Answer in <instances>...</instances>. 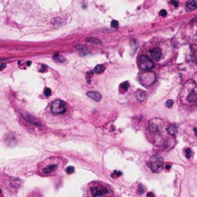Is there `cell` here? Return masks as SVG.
<instances>
[{
    "mask_svg": "<svg viewBox=\"0 0 197 197\" xmlns=\"http://www.w3.org/2000/svg\"><path fill=\"white\" fill-rule=\"evenodd\" d=\"M148 164L153 173H159L163 169V159L159 155H153L150 157Z\"/></svg>",
    "mask_w": 197,
    "mask_h": 197,
    "instance_id": "obj_1",
    "label": "cell"
},
{
    "mask_svg": "<svg viewBox=\"0 0 197 197\" xmlns=\"http://www.w3.org/2000/svg\"><path fill=\"white\" fill-rule=\"evenodd\" d=\"M138 66L140 70L147 71L154 67L153 61L145 55H141L138 57Z\"/></svg>",
    "mask_w": 197,
    "mask_h": 197,
    "instance_id": "obj_2",
    "label": "cell"
},
{
    "mask_svg": "<svg viewBox=\"0 0 197 197\" xmlns=\"http://www.w3.org/2000/svg\"><path fill=\"white\" fill-rule=\"evenodd\" d=\"M156 80V75L153 72L144 71L139 75V82L144 86L151 85Z\"/></svg>",
    "mask_w": 197,
    "mask_h": 197,
    "instance_id": "obj_3",
    "label": "cell"
},
{
    "mask_svg": "<svg viewBox=\"0 0 197 197\" xmlns=\"http://www.w3.org/2000/svg\"><path fill=\"white\" fill-rule=\"evenodd\" d=\"M51 111L53 114L59 115L63 114L66 112L65 102L62 100H55L52 102L51 105Z\"/></svg>",
    "mask_w": 197,
    "mask_h": 197,
    "instance_id": "obj_4",
    "label": "cell"
},
{
    "mask_svg": "<svg viewBox=\"0 0 197 197\" xmlns=\"http://www.w3.org/2000/svg\"><path fill=\"white\" fill-rule=\"evenodd\" d=\"M90 192H91V194L93 197H97V196H100V195H102L105 193L108 192V190L107 189L105 188H102V189H99V187H92L91 189H90Z\"/></svg>",
    "mask_w": 197,
    "mask_h": 197,
    "instance_id": "obj_5",
    "label": "cell"
},
{
    "mask_svg": "<svg viewBox=\"0 0 197 197\" xmlns=\"http://www.w3.org/2000/svg\"><path fill=\"white\" fill-rule=\"evenodd\" d=\"M149 55L151 56V59H153L155 61H159L162 56L161 50L159 48H154L149 50Z\"/></svg>",
    "mask_w": 197,
    "mask_h": 197,
    "instance_id": "obj_6",
    "label": "cell"
},
{
    "mask_svg": "<svg viewBox=\"0 0 197 197\" xmlns=\"http://www.w3.org/2000/svg\"><path fill=\"white\" fill-rule=\"evenodd\" d=\"M57 165L56 164H54V163H49V164H46L43 168H42V173H45V174H49L54 171L56 170V169H57Z\"/></svg>",
    "mask_w": 197,
    "mask_h": 197,
    "instance_id": "obj_7",
    "label": "cell"
},
{
    "mask_svg": "<svg viewBox=\"0 0 197 197\" xmlns=\"http://www.w3.org/2000/svg\"><path fill=\"white\" fill-rule=\"evenodd\" d=\"M22 116H23V118H24L25 120H27L28 122H29L30 123H32V124H33V125H35V126H40L42 125L41 123L39 122V120H38V119H37L36 118H35L34 116H30V115H29V114H27V113H22Z\"/></svg>",
    "mask_w": 197,
    "mask_h": 197,
    "instance_id": "obj_8",
    "label": "cell"
},
{
    "mask_svg": "<svg viewBox=\"0 0 197 197\" xmlns=\"http://www.w3.org/2000/svg\"><path fill=\"white\" fill-rule=\"evenodd\" d=\"M87 96L90 99H92L93 100L96 101V102H99L102 99V96L98 92H95V91H90L86 93Z\"/></svg>",
    "mask_w": 197,
    "mask_h": 197,
    "instance_id": "obj_9",
    "label": "cell"
},
{
    "mask_svg": "<svg viewBox=\"0 0 197 197\" xmlns=\"http://www.w3.org/2000/svg\"><path fill=\"white\" fill-rule=\"evenodd\" d=\"M197 9V2L194 0H189L186 3V11L192 12Z\"/></svg>",
    "mask_w": 197,
    "mask_h": 197,
    "instance_id": "obj_10",
    "label": "cell"
},
{
    "mask_svg": "<svg viewBox=\"0 0 197 197\" xmlns=\"http://www.w3.org/2000/svg\"><path fill=\"white\" fill-rule=\"evenodd\" d=\"M146 96H147L146 92H145L144 90H142V89L138 90L136 93V98L139 102H143L146 99Z\"/></svg>",
    "mask_w": 197,
    "mask_h": 197,
    "instance_id": "obj_11",
    "label": "cell"
},
{
    "mask_svg": "<svg viewBox=\"0 0 197 197\" xmlns=\"http://www.w3.org/2000/svg\"><path fill=\"white\" fill-rule=\"evenodd\" d=\"M75 49L79 52V54L81 56H84L86 55L89 53V51L87 50V49L86 47H84L83 46H81V45H77L75 46Z\"/></svg>",
    "mask_w": 197,
    "mask_h": 197,
    "instance_id": "obj_12",
    "label": "cell"
},
{
    "mask_svg": "<svg viewBox=\"0 0 197 197\" xmlns=\"http://www.w3.org/2000/svg\"><path fill=\"white\" fill-rule=\"evenodd\" d=\"M196 99H197V91L193 89L192 90H191V92L188 95L187 100L192 102H195Z\"/></svg>",
    "mask_w": 197,
    "mask_h": 197,
    "instance_id": "obj_13",
    "label": "cell"
},
{
    "mask_svg": "<svg viewBox=\"0 0 197 197\" xmlns=\"http://www.w3.org/2000/svg\"><path fill=\"white\" fill-rule=\"evenodd\" d=\"M167 132H169V134H170L171 135H174L176 132H177V126H176V124H170L169 126V127L167 128Z\"/></svg>",
    "mask_w": 197,
    "mask_h": 197,
    "instance_id": "obj_14",
    "label": "cell"
},
{
    "mask_svg": "<svg viewBox=\"0 0 197 197\" xmlns=\"http://www.w3.org/2000/svg\"><path fill=\"white\" fill-rule=\"evenodd\" d=\"M105 71V67L104 66L102 65H97L95 69H94V72L97 74H100V73H102L103 72Z\"/></svg>",
    "mask_w": 197,
    "mask_h": 197,
    "instance_id": "obj_15",
    "label": "cell"
},
{
    "mask_svg": "<svg viewBox=\"0 0 197 197\" xmlns=\"http://www.w3.org/2000/svg\"><path fill=\"white\" fill-rule=\"evenodd\" d=\"M86 42H92V43H94V44H100L101 42L96 39V38H92V37H89V38H86Z\"/></svg>",
    "mask_w": 197,
    "mask_h": 197,
    "instance_id": "obj_16",
    "label": "cell"
},
{
    "mask_svg": "<svg viewBox=\"0 0 197 197\" xmlns=\"http://www.w3.org/2000/svg\"><path fill=\"white\" fill-rule=\"evenodd\" d=\"M129 82H124L121 83V85H120V88H121L122 89H123L124 91H127L128 89H129Z\"/></svg>",
    "mask_w": 197,
    "mask_h": 197,
    "instance_id": "obj_17",
    "label": "cell"
},
{
    "mask_svg": "<svg viewBox=\"0 0 197 197\" xmlns=\"http://www.w3.org/2000/svg\"><path fill=\"white\" fill-rule=\"evenodd\" d=\"M54 59H55V62H57V63H63V62L65 61V59H64L63 58H62V57H60V56H59V53H56V54L55 55Z\"/></svg>",
    "mask_w": 197,
    "mask_h": 197,
    "instance_id": "obj_18",
    "label": "cell"
},
{
    "mask_svg": "<svg viewBox=\"0 0 197 197\" xmlns=\"http://www.w3.org/2000/svg\"><path fill=\"white\" fill-rule=\"evenodd\" d=\"M74 171H75V169L73 166H68L66 169V173L68 174H71V173H74Z\"/></svg>",
    "mask_w": 197,
    "mask_h": 197,
    "instance_id": "obj_19",
    "label": "cell"
},
{
    "mask_svg": "<svg viewBox=\"0 0 197 197\" xmlns=\"http://www.w3.org/2000/svg\"><path fill=\"white\" fill-rule=\"evenodd\" d=\"M62 22L60 18H54L52 19V24H59Z\"/></svg>",
    "mask_w": 197,
    "mask_h": 197,
    "instance_id": "obj_20",
    "label": "cell"
},
{
    "mask_svg": "<svg viewBox=\"0 0 197 197\" xmlns=\"http://www.w3.org/2000/svg\"><path fill=\"white\" fill-rule=\"evenodd\" d=\"M51 93H52V91H51V89H49V88H46L45 89V90H44V95L46 96H49L50 95H51Z\"/></svg>",
    "mask_w": 197,
    "mask_h": 197,
    "instance_id": "obj_21",
    "label": "cell"
},
{
    "mask_svg": "<svg viewBox=\"0 0 197 197\" xmlns=\"http://www.w3.org/2000/svg\"><path fill=\"white\" fill-rule=\"evenodd\" d=\"M111 26L112 28H117L119 26V22L116 20H112L111 22Z\"/></svg>",
    "mask_w": 197,
    "mask_h": 197,
    "instance_id": "obj_22",
    "label": "cell"
},
{
    "mask_svg": "<svg viewBox=\"0 0 197 197\" xmlns=\"http://www.w3.org/2000/svg\"><path fill=\"white\" fill-rule=\"evenodd\" d=\"M173 100H167L166 102H165V106L166 107H169V108H170V107H172L173 106Z\"/></svg>",
    "mask_w": 197,
    "mask_h": 197,
    "instance_id": "obj_23",
    "label": "cell"
},
{
    "mask_svg": "<svg viewBox=\"0 0 197 197\" xmlns=\"http://www.w3.org/2000/svg\"><path fill=\"white\" fill-rule=\"evenodd\" d=\"M185 152H186V158H187V159H189V158H190V156H191V153H192L191 149H190L189 148H188V149H186Z\"/></svg>",
    "mask_w": 197,
    "mask_h": 197,
    "instance_id": "obj_24",
    "label": "cell"
},
{
    "mask_svg": "<svg viewBox=\"0 0 197 197\" xmlns=\"http://www.w3.org/2000/svg\"><path fill=\"white\" fill-rule=\"evenodd\" d=\"M159 16H162V17H165V16H167V12H166V10L162 9V10L159 12Z\"/></svg>",
    "mask_w": 197,
    "mask_h": 197,
    "instance_id": "obj_25",
    "label": "cell"
},
{
    "mask_svg": "<svg viewBox=\"0 0 197 197\" xmlns=\"http://www.w3.org/2000/svg\"><path fill=\"white\" fill-rule=\"evenodd\" d=\"M170 3L173 4V6H175L176 7H178V6H179V3L177 1H175V0H172V1H170Z\"/></svg>",
    "mask_w": 197,
    "mask_h": 197,
    "instance_id": "obj_26",
    "label": "cell"
},
{
    "mask_svg": "<svg viewBox=\"0 0 197 197\" xmlns=\"http://www.w3.org/2000/svg\"><path fill=\"white\" fill-rule=\"evenodd\" d=\"M6 67V63H0V70H3Z\"/></svg>",
    "mask_w": 197,
    "mask_h": 197,
    "instance_id": "obj_27",
    "label": "cell"
},
{
    "mask_svg": "<svg viewBox=\"0 0 197 197\" xmlns=\"http://www.w3.org/2000/svg\"><path fill=\"white\" fill-rule=\"evenodd\" d=\"M139 192L140 194H142V193L143 192V188L142 185H139Z\"/></svg>",
    "mask_w": 197,
    "mask_h": 197,
    "instance_id": "obj_28",
    "label": "cell"
},
{
    "mask_svg": "<svg viewBox=\"0 0 197 197\" xmlns=\"http://www.w3.org/2000/svg\"><path fill=\"white\" fill-rule=\"evenodd\" d=\"M146 197H155V195L153 192H148L146 195Z\"/></svg>",
    "mask_w": 197,
    "mask_h": 197,
    "instance_id": "obj_29",
    "label": "cell"
},
{
    "mask_svg": "<svg viewBox=\"0 0 197 197\" xmlns=\"http://www.w3.org/2000/svg\"><path fill=\"white\" fill-rule=\"evenodd\" d=\"M170 165H165V169H166V170H169V169H170Z\"/></svg>",
    "mask_w": 197,
    "mask_h": 197,
    "instance_id": "obj_30",
    "label": "cell"
},
{
    "mask_svg": "<svg viewBox=\"0 0 197 197\" xmlns=\"http://www.w3.org/2000/svg\"><path fill=\"white\" fill-rule=\"evenodd\" d=\"M27 64H28V66H29V65L31 64V62H29V61H28V62H27Z\"/></svg>",
    "mask_w": 197,
    "mask_h": 197,
    "instance_id": "obj_31",
    "label": "cell"
},
{
    "mask_svg": "<svg viewBox=\"0 0 197 197\" xmlns=\"http://www.w3.org/2000/svg\"><path fill=\"white\" fill-rule=\"evenodd\" d=\"M0 194H1V190H0Z\"/></svg>",
    "mask_w": 197,
    "mask_h": 197,
    "instance_id": "obj_32",
    "label": "cell"
},
{
    "mask_svg": "<svg viewBox=\"0 0 197 197\" xmlns=\"http://www.w3.org/2000/svg\"><path fill=\"white\" fill-rule=\"evenodd\" d=\"M196 63H197V62H196Z\"/></svg>",
    "mask_w": 197,
    "mask_h": 197,
    "instance_id": "obj_33",
    "label": "cell"
}]
</instances>
